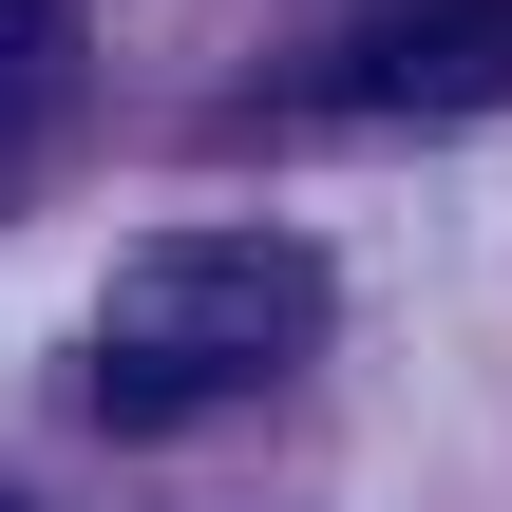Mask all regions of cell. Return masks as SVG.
I'll return each mask as SVG.
<instances>
[{"label": "cell", "instance_id": "obj_1", "mask_svg": "<svg viewBox=\"0 0 512 512\" xmlns=\"http://www.w3.org/2000/svg\"><path fill=\"white\" fill-rule=\"evenodd\" d=\"M304 342H323V247H304V228H171V247H133L114 304H95V418H114V437L228 418V399H266Z\"/></svg>", "mask_w": 512, "mask_h": 512}, {"label": "cell", "instance_id": "obj_4", "mask_svg": "<svg viewBox=\"0 0 512 512\" xmlns=\"http://www.w3.org/2000/svg\"><path fill=\"white\" fill-rule=\"evenodd\" d=\"M0 512H19V494H0Z\"/></svg>", "mask_w": 512, "mask_h": 512}, {"label": "cell", "instance_id": "obj_3", "mask_svg": "<svg viewBox=\"0 0 512 512\" xmlns=\"http://www.w3.org/2000/svg\"><path fill=\"white\" fill-rule=\"evenodd\" d=\"M57 95H76V0H0V171L57 133Z\"/></svg>", "mask_w": 512, "mask_h": 512}, {"label": "cell", "instance_id": "obj_2", "mask_svg": "<svg viewBox=\"0 0 512 512\" xmlns=\"http://www.w3.org/2000/svg\"><path fill=\"white\" fill-rule=\"evenodd\" d=\"M512 95V0H380L323 38V114H494Z\"/></svg>", "mask_w": 512, "mask_h": 512}]
</instances>
